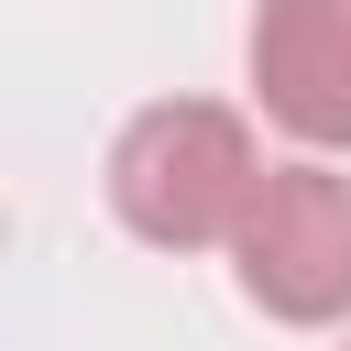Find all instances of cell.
Returning <instances> with one entry per match:
<instances>
[{
	"label": "cell",
	"mask_w": 351,
	"mask_h": 351,
	"mask_svg": "<svg viewBox=\"0 0 351 351\" xmlns=\"http://www.w3.org/2000/svg\"><path fill=\"white\" fill-rule=\"evenodd\" d=\"M252 99L296 143L340 154L351 143V0H263L252 11Z\"/></svg>",
	"instance_id": "cell-3"
},
{
	"label": "cell",
	"mask_w": 351,
	"mask_h": 351,
	"mask_svg": "<svg viewBox=\"0 0 351 351\" xmlns=\"http://www.w3.org/2000/svg\"><path fill=\"white\" fill-rule=\"evenodd\" d=\"M230 263H241V296L285 329H329L351 318V176L329 165H274L263 197L241 208L230 230Z\"/></svg>",
	"instance_id": "cell-2"
},
{
	"label": "cell",
	"mask_w": 351,
	"mask_h": 351,
	"mask_svg": "<svg viewBox=\"0 0 351 351\" xmlns=\"http://www.w3.org/2000/svg\"><path fill=\"white\" fill-rule=\"evenodd\" d=\"M263 154L252 121L219 99H154L121 143H110V208L154 241V252H208L241 230V208L263 197Z\"/></svg>",
	"instance_id": "cell-1"
}]
</instances>
